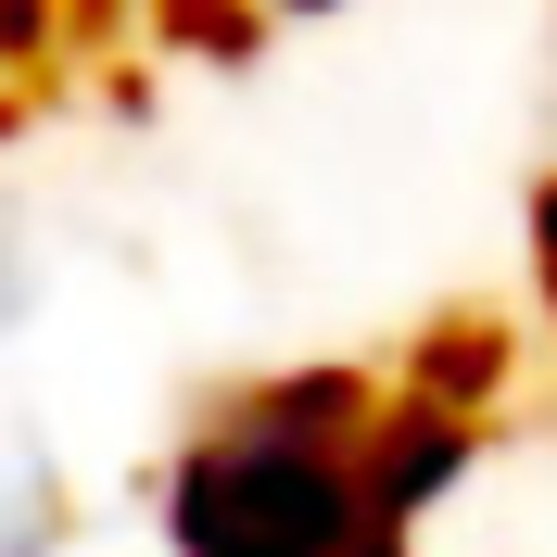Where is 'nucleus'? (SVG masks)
I'll use <instances>...</instances> for the list:
<instances>
[{"label":"nucleus","instance_id":"nucleus-1","mask_svg":"<svg viewBox=\"0 0 557 557\" xmlns=\"http://www.w3.org/2000/svg\"><path fill=\"white\" fill-rule=\"evenodd\" d=\"M51 532H64V507H51V482L0 456V557H38V545H51Z\"/></svg>","mask_w":557,"mask_h":557}]
</instances>
